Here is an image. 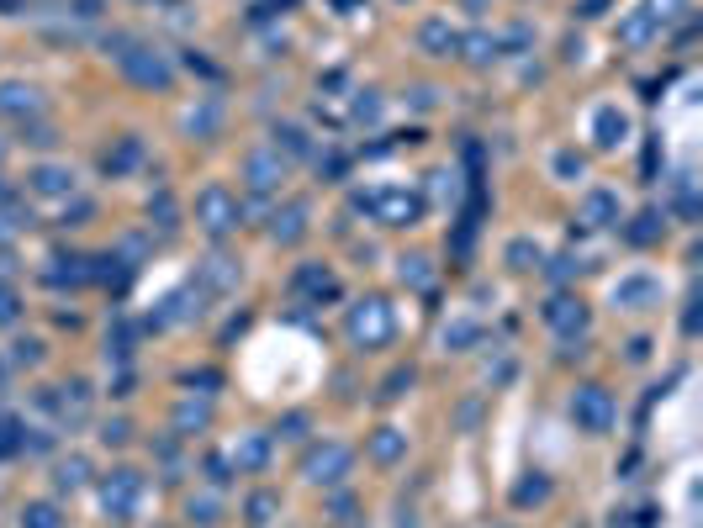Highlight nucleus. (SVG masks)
Listing matches in <instances>:
<instances>
[{
    "instance_id": "1",
    "label": "nucleus",
    "mask_w": 703,
    "mask_h": 528,
    "mask_svg": "<svg viewBox=\"0 0 703 528\" xmlns=\"http://www.w3.org/2000/svg\"><path fill=\"white\" fill-rule=\"evenodd\" d=\"M117 48H127V53H117V64H122V74H127L133 85H143V90H170L175 64L164 59V53L143 48L138 37H117Z\"/></svg>"
},
{
    "instance_id": "2",
    "label": "nucleus",
    "mask_w": 703,
    "mask_h": 528,
    "mask_svg": "<svg viewBox=\"0 0 703 528\" xmlns=\"http://www.w3.org/2000/svg\"><path fill=\"white\" fill-rule=\"evenodd\" d=\"M349 344L355 349H386L392 344V333H397V323H392V307H386L381 296H365L360 307H349Z\"/></svg>"
},
{
    "instance_id": "3",
    "label": "nucleus",
    "mask_w": 703,
    "mask_h": 528,
    "mask_svg": "<svg viewBox=\"0 0 703 528\" xmlns=\"http://www.w3.org/2000/svg\"><path fill=\"white\" fill-rule=\"evenodd\" d=\"M355 206L376 222H386V228H413L423 217V196H413V191H370V196H355Z\"/></svg>"
},
{
    "instance_id": "4",
    "label": "nucleus",
    "mask_w": 703,
    "mask_h": 528,
    "mask_svg": "<svg viewBox=\"0 0 703 528\" xmlns=\"http://www.w3.org/2000/svg\"><path fill=\"white\" fill-rule=\"evenodd\" d=\"M196 222L222 238V233H233L238 222H244V206H238V196L228 191V185H207V191L196 196Z\"/></svg>"
},
{
    "instance_id": "5",
    "label": "nucleus",
    "mask_w": 703,
    "mask_h": 528,
    "mask_svg": "<svg viewBox=\"0 0 703 528\" xmlns=\"http://www.w3.org/2000/svg\"><path fill=\"white\" fill-rule=\"evenodd\" d=\"M349 465H355V455H349L344 444H318V449H307V460H302V476L312 486H339L349 476Z\"/></svg>"
},
{
    "instance_id": "6",
    "label": "nucleus",
    "mask_w": 703,
    "mask_h": 528,
    "mask_svg": "<svg viewBox=\"0 0 703 528\" xmlns=\"http://www.w3.org/2000/svg\"><path fill=\"white\" fill-rule=\"evenodd\" d=\"M571 418H577L587 433H608L614 428V396H608L603 386H582L577 396H571Z\"/></svg>"
},
{
    "instance_id": "7",
    "label": "nucleus",
    "mask_w": 703,
    "mask_h": 528,
    "mask_svg": "<svg viewBox=\"0 0 703 528\" xmlns=\"http://www.w3.org/2000/svg\"><path fill=\"white\" fill-rule=\"evenodd\" d=\"M138 492H143V481H138V470H111L106 486H101V507H106V518H133V507H138Z\"/></svg>"
},
{
    "instance_id": "8",
    "label": "nucleus",
    "mask_w": 703,
    "mask_h": 528,
    "mask_svg": "<svg viewBox=\"0 0 703 528\" xmlns=\"http://www.w3.org/2000/svg\"><path fill=\"white\" fill-rule=\"evenodd\" d=\"M244 180L254 185L259 196H270V191H281V180H286V159H281V148H254V154L244 159Z\"/></svg>"
},
{
    "instance_id": "9",
    "label": "nucleus",
    "mask_w": 703,
    "mask_h": 528,
    "mask_svg": "<svg viewBox=\"0 0 703 528\" xmlns=\"http://www.w3.org/2000/svg\"><path fill=\"white\" fill-rule=\"evenodd\" d=\"M37 111H43V96H37L32 85H16V80H6L0 85V117H37Z\"/></svg>"
},
{
    "instance_id": "10",
    "label": "nucleus",
    "mask_w": 703,
    "mask_h": 528,
    "mask_svg": "<svg viewBox=\"0 0 703 528\" xmlns=\"http://www.w3.org/2000/svg\"><path fill=\"white\" fill-rule=\"evenodd\" d=\"M545 323L555 333H582L587 328V312H582V301H571V296H550L545 301Z\"/></svg>"
},
{
    "instance_id": "11",
    "label": "nucleus",
    "mask_w": 703,
    "mask_h": 528,
    "mask_svg": "<svg viewBox=\"0 0 703 528\" xmlns=\"http://www.w3.org/2000/svg\"><path fill=\"white\" fill-rule=\"evenodd\" d=\"M296 291L318 296V301H333V296H339V280H333V270H323V264H302V270H296Z\"/></svg>"
},
{
    "instance_id": "12",
    "label": "nucleus",
    "mask_w": 703,
    "mask_h": 528,
    "mask_svg": "<svg viewBox=\"0 0 703 528\" xmlns=\"http://www.w3.org/2000/svg\"><path fill=\"white\" fill-rule=\"evenodd\" d=\"M32 191L37 196H69L74 191V169H64V164H37L32 169Z\"/></svg>"
},
{
    "instance_id": "13",
    "label": "nucleus",
    "mask_w": 703,
    "mask_h": 528,
    "mask_svg": "<svg viewBox=\"0 0 703 528\" xmlns=\"http://www.w3.org/2000/svg\"><path fill=\"white\" fill-rule=\"evenodd\" d=\"M582 222H587V228H608V222H619V196L614 191H587Z\"/></svg>"
},
{
    "instance_id": "14",
    "label": "nucleus",
    "mask_w": 703,
    "mask_h": 528,
    "mask_svg": "<svg viewBox=\"0 0 703 528\" xmlns=\"http://www.w3.org/2000/svg\"><path fill=\"white\" fill-rule=\"evenodd\" d=\"M418 43L434 53V59H450V53H460V32L450 27V22H423V32H418Z\"/></svg>"
},
{
    "instance_id": "15",
    "label": "nucleus",
    "mask_w": 703,
    "mask_h": 528,
    "mask_svg": "<svg viewBox=\"0 0 703 528\" xmlns=\"http://www.w3.org/2000/svg\"><path fill=\"white\" fill-rule=\"evenodd\" d=\"M624 132H629V122H624L619 106H598V111H592V138H598L603 148H614Z\"/></svg>"
},
{
    "instance_id": "16",
    "label": "nucleus",
    "mask_w": 703,
    "mask_h": 528,
    "mask_svg": "<svg viewBox=\"0 0 703 528\" xmlns=\"http://www.w3.org/2000/svg\"><path fill=\"white\" fill-rule=\"evenodd\" d=\"M656 296H661V286H656L651 275H629V280H619V286H614L619 307H645V301H656Z\"/></svg>"
},
{
    "instance_id": "17",
    "label": "nucleus",
    "mask_w": 703,
    "mask_h": 528,
    "mask_svg": "<svg viewBox=\"0 0 703 528\" xmlns=\"http://www.w3.org/2000/svg\"><path fill=\"white\" fill-rule=\"evenodd\" d=\"M402 455H407V433H397V428H376V439H370V460L397 465Z\"/></svg>"
},
{
    "instance_id": "18",
    "label": "nucleus",
    "mask_w": 703,
    "mask_h": 528,
    "mask_svg": "<svg viewBox=\"0 0 703 528\" xmlns=\"http://www.w3.org/2000/svg\"><path fill=\"white\" fill-rule=\"evenodd\" d=\"M302 233H307V206H286V212L275 217V228H270L275 243H296Z\"/></svg>"
},
{
    "instance_id": "19",
    "label": "nucleus",
    "mask_w": 703,
    "mask_h": 528,
    "mask_svg": "<svg viewBox=\"0 0 703 528\" xmlns=\"http://www.w3.org/2000/svg\"><path fill=\"white\" fill-rule=\"evenodd\" d=\"M265 455H270V444H265V433H254V439H244L233 449V460H238V470H259L265 465Z\"/></svg>"
},
{
    "instance_id": "20",
    "label": "nucleus",
    "mask_w": 703,
    "mask_h": 528,
    "mask_svg": "<svg viewBox=\"0 0 703 528\" xmlns=\"http://www.w3.org/2000/svg\"><path fill=\"white\" fill-rule=\"evenodd\" d=\"M22 528H59V507L53 502H27L22 507Z\"/></svg>"
},
{
    "instance_id": "21",
    "label": "nucleus",
    "mask_w": 703,
    "mask_h": 528,
    "mask_svg": "<svg viewBox=\"0 0 703 528\" xmlns=\"http://www.w3.org/2000/svg\"><path fill=\"white\" fill-rule=\"evenodd\" d=\"M207 286H217V291L238 286V264L233 259H207Z\"/></svg>"
},
{
    "instance_id": "22",
    "label": "nucleus",
    "mask_w": 703,
    "mask_h": 528,
    "mask_svg": "<svg viewBox=\"0 0 703 528\" xmlns=\"http://www.w3.org/2000/svg\"><path fill=\"white\" fill-rule=\"evenodd\" d=\"M460 48H466V53H471L476 64L497 59V37H487V32H471V37H460Z\"/></svg>"
},
{
    "instance_id": "23",
    "label": "nucleus",
    "mask_w": 703,
    "mask_h": 528,
    "mask_svg": "<svg viewBox=\"0 0 703 528\" xmlns=\"http://www.w3.org/2000/svg\"><path fill=\"white\" fill-rule=\"evenodd\" d=\"M651 27H661V22H656L651 11H640V16H629V22L619 27V37H624V43H645V37H651Z\"/></svg>"
},
{
    "instance_id": "24",
    "label": "nucleus",
    "mask_w": 703,
    "mask_h": 528,
    "mask_svg": "<svg viewBox=\"0 0 703 528\" xmlns=\"http://www.w3.org/2000/svg\"><path fill=\"white\" fill-rule=\"evenodd\" d=\"M508 264H513V270H534V264H540V249H534L529 238H513L508 243Z\"/></svg>"
},
{
    "instance_id": "25",
    "label": "nucleus",
    "mask_w": 703,
    "mask_h": 528,
    "mask_svg": "<svg viewBox=\"0 0 703 528\" xmlns=\"http://www.w3.org/2000/svg\"><path fill=\"white\" fill-rule=\"evenodd\" d=\"M80 486H85V460L74 455V460L59 465V492H80Z\"/></svg>"
},
{
    "instance_id": "26",
    "label": "nucleus",
    "mask_w": 703,
    "mask_h": 528,
    "mask_svg": "<svg viewBox=\"0 0 703 528\" xmlns=\"http://www.w3.org/2000/svg\"><path fill=\"white\" fill-rule=\"evenodd\" d=\"M407 386H413V365H402V370H392V375H386V386H381V396H386V402H397V396H402Z\"/></svg>"
},
{
    "instance_id": "27",
    "label": "nucleus",
    "mask_w": 703,
    "mask_h": 528,
    "mask_svg": "<svg viewBox=\"0 0 703 528\" xmlns=\"http://www.w3.org/2000/svg\"><path fill=\"white\" fill-rule=\"evenodd\" d=\"M207 418H212V412H207V402H185L175 423H180V433H191V428H201V423H207Z\"/></svg>"
},
{
    "instance_id": "28",
    "label": "nucleus",
    "mask_w": 703,
    "mask_h": 528,
    "mask_svg": "<svg viewBox=\"0 0 703 528\" xmlns=\"http://www.w3.org/2000/svg\"><path fill=\"white\" fill-rule=\"evenodd\" d=\"M16 449H22V428H16L11 418H0V460L16 455Z\"/></svg>"
},
{
    "instance_id": "29",
    "label": "nucleus",
    "mask_w": 703,
    "mask_h": 528,
    "mask_svg": "<svg viewBox=\"0 0 703 528\" xmlns=\"http://www.w3.org/2000/svg\"><path fill=\"white\" fill-rule=\"evenodd\" d=\"M550 497V481H524V486H518V492H513V502L518 507H529V502H545Z\"/></svg>"
},
{
    "instance_id": "30",
    "label": "nucleus",
    "mask_w": 703,
    "mask_h": 528,
    "mask_svg": "<svg viewBox=\"0 0 703 528\" xmlns=\"http://www.w3.org/2000/svg\"><path fill=\"white\" fill-rule=\"evenodd\" d=\"M291 148V154H307V132L302 127H275V148Z\"/></svg>"
},
{
    "instance_id": "31",
    "label": "nucleus",
    "mask_w": 703,
    "mask_h": 528,
    "mask_svg": "<svg viewBox=\"0 0 703 528\" xmlns=\"http://www.w3.org/2000/svg\"><path fill=\"white\" fill-rule=\"evenodd\" d=\"M275 507H281V502H275L270 492H259V497H249V523H270V513H275Z\"/></svg>"
},
{
    "instance_id": "32",
    "label": "nucleus",
    "mask_w": 703,
    "mask_h": 528,
    "mask_svg": "<svg viewBox=\"0 0 703 528\" xmlns=\"http://www.w3.org/2000/svg\"><path fill=\"white\" fill-rule=\"evenodd\" d=\"M444 344H455V349L476 344V323H450V328H444Z\"/></svg>"
},
{
    "instance_id": "33",
    "label": "nucleus",
    "mask_w": 703,
    "mask_h": 528,
    "mask_svg": "<svg viewBox=\"0 0 703 528\" xmlns=\"http://www.w3.org/2000/svg\"><path fill=\"white\" fill-rule=\"evenodd\" d=\"M196 523H217V497H191V507H185Z\"/></svg>"
},
{
    "instance_id": "34",
    "label": "nucleus",
    "mask_w": 703,
    "mask_h": 528,
    "mask_svg": "<svg viewBox=\"0 0 703 528\" xmlns=\"http://www.w3.org/2000/svg\"><path fill=\"white\" fill-rule=\"evenodd\" d=\"M640 222V228H629V238H635V243H651L656 233H661V217L656 212H645V217H635Z\"/></svg>"
},
{
    "instance_id": "35",
    "label": "nucleus",
    "mask_w": 703,
    "mask_h": 528,
    "mask_svg": "<svg viewBox=\"0 0 703 528\" xmlns=\"http://www.w3.org/2000/svg\"><path fill=\"white\" fill-rule=\"evenodd\" d=\"M402 280H413V286H429V270H423V259H402Z\"/></svg>"
},
{
    "instance_id": "36",
    "label": "nucleus",
    "mask_w": 703,
    "mask_h": 528,
    "mask_svg": "<svg viewBox=\"0 0 703 528\" xmlns=\"http://www.w3.org/2000/svg\"><path fill=\"white\" fill-rule=\"evenodd\" d=\"M0 323H16V291L0 286Z\"/></svg>"
},
{
    "instance_id": "37",
    "label": "nucleus",
    "mask_w": 703,
    "mask_h": 528,
    "mask_svg": "<svg viewBox=\"0 0 703 528\" xmlns=\"http://www.w3.org/2000/svg\"><path fill=\"white\" fill-rule=\"evenodd\" d=\"M376 111H381V101H376V96H360V101H355V117H360V122H370Z\"/></svg>"
},
{
    "instance_id": "38",
    "label": "nucleus",
    "mask_w": 703,
    "mask_h": 528,
    "mask_svg": "<svg viewBox=\"0 0 703 528\" xmlns=\"http://www.w3.org/2000/svg\"><path fill=\"white\" fill-rule=\"evenodd\" d=\"M16 360H22V365H37V360H43V349L27 338V344H16Z\"/></svg>"
},
{
    "instance_id": "39",
    "label": "nucleus",
    "mask_w": 703,
    "mask_h": 528,
    "mask_svg": "<svg viewBox=\"0 0 703 528\" xmlns=\"http://www.w3.org/2000/svg\"><path fill=\"white\" fill-rule=\"evenodd\" d=\"M555 169H561V175H582V159L577 154H555Z\"/></svg>"
},
{
    "instance_id": "40",
    "label": "nucleus",
    "mask_w": 703,
    "mask_h": 528,
    "mask_svg": "<svg viewBox=\"0 0 703 528\" xmlns=\"http://www.w3.org/2000/svg\"><path fill=\"white\" fill-rule=\"evenodd\" d=\"M101 439H106V444H122V439H127V423H106Z\"/></svg>"
},
{
    "instance_id": "41",
    "label": "nucleus",
    "mask_w": 703,
    "mask_h": 528,
    "mask_svg": "<svg viewBox=\"0 0 703 528\" xmlns=\"http://www.w3.org/2000/svg\"><path fill=\"white\" fill-rule=\"evenodd\" d=\"M159 528H164V523H159Z\"/></svg>"
}]
</instances>
